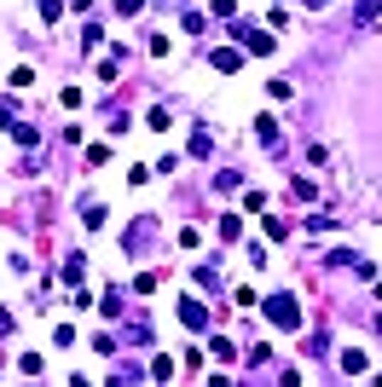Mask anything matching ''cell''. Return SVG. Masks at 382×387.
Here are the masks:
<instances>
[{"label": "cell", "instance_id": "1", "mask_svg": "<svg viewBox=\"0 0 382 387\" xmlns=\"http://www.w3.org/2000/svg\"><path fill=\"white\" fill-rule=\"evenodd\" d=\"M267 318H272V324H284V329H295V300H284V295H278V300H267Z\"/></svg>", "mask_w": 382, "mask_h": 387}, {"label": "cell", "instance_id": "2", "mask_svg": "<svg viewBox=\"0 0 382 387\" xmlns=\"http://www.w3.org/2000/svg\"><path fill=\"white\" fill-rule=\"evenodd\" d=\"M180 318H186L191 329H203V307H197V300H180Z\"/></svg>", "mask_w": 382, "mask_h": 387}]
</instances>
